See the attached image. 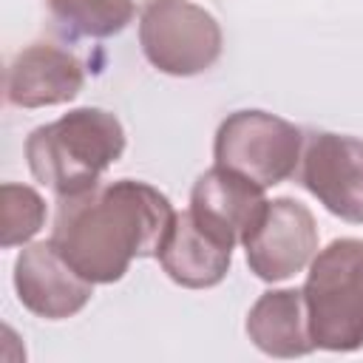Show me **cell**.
Instances as JSON below:
<instances>
[{
    "label": "cell",
    "instance_id": "1",
    "mask_svg": "<svg viewBox=\"0 0 363 363\" xmlns=\"http://www.w3.org/2000/svg\"><path fill=\"white\" fill-rule=\"evenodd\" d=\"M173 216L153 184L119 179L60 199L48 241L91 284H113L136 258L159 252Z\"/></svg>",
    "mask_w": 363,
    "mask_h": 363
},
{
    "label": "cell",
    "instance_id": "2",
    "mask_svg": "<svg viewBox=\"0 0 363 363\" xmlns=\"http://www.w3.org/2000/svg\"><path fill=\"white\" fill-rule=\"evenodd\" d=\"M125 153L122 122L102 108H77L26 139L31 176L60 199L88 193Z\"/></svg>",
    "mask_w": 363,
    "mask_h": 363
},
{
    "label": "cell",
    "instance_id": "3",
    "mask_svg": "<svg viewBox=\"0 0 363 363\" xmlns=\"http://www.w3.org/2000/svg\"><path fill=\"white\" fill-rule=\"evenodd\" d=\"M303 301L315 349L363 346V238H337L312 258Z\"/></svg>",
    "mask_w": 363,
    "mask_h": 363
},
{
    "label": "cell",
    "instance_id": "4",
    "mask_svg": "<svg viewBox=\"0 0 363 363\" xmlns=\"http://www.w3.org/2000/svg\"><path fill=\"white\" fill-rule=\"evenodd\" d=\"M145 60L170 77H196L221 57L218 20L190 0H147L139 17Z\"/></svg>",
    "mask_w": 363,
    "mask_h": 363
},
{
    "label": "cell",
    "instance_id": "5",
    "mask_svg": "<svg viewBox=\"0 0 363 363\" xmlns=\"http://www.w3.org/2000/svg\"><path fill=\"white\" fill-rule=\"evenodd\" d=\"M303 142L301 128L275 113L235 111L218 125L213 156L216 164L230 167L267 190L295 176Z\"/></svg>",
    "mask_w": 363,
    "mask_h": 363
},
{
    "label": "cell",
    "instance_id": "6",
    "mask_svg": "<svg viewBox=\"0 0 363 363\" xmlns=\"http://www.w3.org/2000/svg\"><path fill=\"white\" fill-rule=\"evenodd\" d=\"M250 272L261 281H286L318 255V224L306 204L295 199L267 201L258 224L244 238Z\"/></svg>",
    "mask_w": 363,
    "mask_h": 363
},
{
    "label": "cell",
    "instance_id": "7",
    "mask_svg": "<svg viewBox=\"0 0 363 363\" xmlns=\"http://www.w3.org/2000/svg\"><path fill=\"white\" fill-rule=\"evenodd\" d=\"M298 179L332 216L363 224V139L329 130L309 133Z\"/></svg>",
    "mask_w": 363,
    "mask_h": 363
},
{
    "label": "cell",
    "instance_id": "8",
    "mask_svg": "<svg viewBox=\"0 0 363 363\" xmlns=\"http://www.w3.org/2000/svg\"><path fill=\"white\" fill-rule=\"evenodd\" d=\"M14 289L20 303L45 320L77 315L94 295V284L82 278L51 241L23 247L14 261Z\"/></svg>",
    "mask_w": 363,
    "mask_h": 363
},
{
    "label": "cell",
    "instance_id": "9",
    "mask_svg": "<svg viewBox=\"0 0 363 363\" xmlns=\"http://www.w3.org/2000/svg\"><path fill=\"white\" fill-rule=\"evenodd\" d=\"M264 207V187L221 164L204 170L190 193L193 218L230 247L244 244L250 230L258 224Z\"/></svg>",
    "mask_w": 363,
    "mask_h": 363
},
{
    "label": "cell",
    "instance_id": "10",
    "mask_svg": "<svg viewBox=\"0 0 363 363\" xmlns=\"http://www.w3.org/2000/svg\"><path fill=\"white\" fill-rule=\"evenodd\" d=\"M82 62L51 43L26 45L6 71V99L17 108L65 105L82 91Z\"/></svg>",
    "mask_w": 363,
    "mask_h": 363
},
{
    "label": "cell",
    "instance_id": "11",
    "mask_svg": "<svg viewBox=\"0 0 363 363\" xmlns=\"http://www.w3.org/2000/svg\"><path fill=\"white\" fill-rule=\"evenodd\" d=\"M167 278L187 289H207L224 281L233 264V247L204 230L190 210L176 213L156 252Z\"/></svg>",
    "mask_w": 363,
    "mask_h": 363
},
{
    "label": "cell",
    "instance_id": "12",
    "mask_svg": "<svg viewBox=\"0 0 363 363\" xmlns=\"http://www.w3.org/2000/svg\"><path fill=\"white\" fill-rule=\"evenodd\" d=\"M250 340L269 357H303L315 349L303 289H269L247 315Z\"/></svg>",
    "mask_w": 363,
    "mask_h": 363
},
{
    "label": "cell",
    "instance_id": "13",
    "mask_svg": "<svg viewBox=\"0 0 363 363\" xmlns=\"http://www.w3.org/2000/svg\"><path fill=\"white\" fill-rule=\"evenodd\" d=\"M51 20L68 37L105 40L133 20V0H45Z\"/></svg>",
    "mask_w": 363,
    "mask_h": 363
},
{
    "label": "cell",
    "instance_id": "14",
    "mask_svg": "<svg viewBox=\"0 0 363 363\" xmlns=\"http://www.w3.org/2000/svg\"><path fill=\"white\" fill-rule=\"evenodd\" d=\"M45 224V201L28 184L6 182L0 187V244L6 250L26 244Z\"/></svg>",
    "mask_w": 363,
    "mask_h": 363
}]
</instances>
